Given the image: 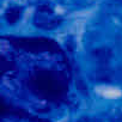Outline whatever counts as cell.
I'll list each match as a JSON object with an SVG mask.
<instances>
[{
  "mask_svg": "<svg viewBox=\"0 0 122 122\" xmlns=\"http://www.w3.org/2000/svg\"><path fill=\"white\" fill-rule=\"evenodd\" d=\"M97 91H98L102 96L109 97V98L120 96V90H118V89H115V87H98Z\"/></svg>",
  "mask_w": 122,
  "mask_h": 122,
  "instance_id": "1",
  "label": "cell"
}]
</instances>
